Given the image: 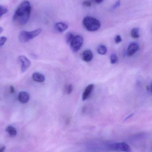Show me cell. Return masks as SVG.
<instances>
[{
	"label": "cell",
	"mask_w": 152,
	"mask_h": 152,
	"mask_svg": "<svg viewBox=\"0 0 152 152\" xmlns=\"http://www.w3.org/2000/svg\"><path fill=\"white\" fill-rule=\"evenodd\" d=\"M31 10L30 3L26 0L23 1L16 9L12 17V20L21 26L25 25L29 20Z\"/></svg>",
	"instance_id": "cell-1"
},
{
	"label": "cell",
	"mask_w": 152,
	"mask_h": 152,
	"mask_svg": "<svg viewBox=\"0 0 152 152\" xmlns=\"http://www.w3.org/2000/svg\"><path fill=\"white\" fill-rule=\"evenodd\" d=\"M85 28L90 32L97 31L101 27V23L98 20L91 16H86L83 20Z\"/></svg>",
	"instance_id": "cell-2"
},
{
	"label": "cell",
	"mask_w": 152,
	"mask_h": 152,
	"mask_svg": "<svg viewBox=\"0 0 152 152\" xmlns=\"http://www.w3.org/2000/svg\"><path fill=\"white\" fill-rule=\"evenodd\" d=\"M41 28H37L33 31H22L19 35V40L21 42L25 43L38 36L41 32Z\"/></svg>",
	"instance_id": "cell-3"
},
{
	"label": "cell",
	"mask_w": 152,
	"mask_h": 152,
	"mask_svg": "<svg viewBox=\"0 0 152 152\" xmlns=\"http://www.w3.org/2000/svg\"><path fill=\"white\" fill-rule=\"evenodd\" d=\"M109 151H112L130 152V146L126 142L115 143L109 145L107 147Z\"/></svg>",
	"instance_id": "cell-4"
},
{
	"label": "cell",
	"mask_w": 152,
	"mask_h": 152,
	"mask_svg": "<svg viewBox=\"0 0 152 152\" xmlns=\"http://www.w3.org/2000/svg\"><path fill=\"white\" fill-rule=\"evenodd\" d=\"M84 43V38L80 35L75 36L70 43V46L71 50L74 52H77L82 47Z\"/></svg>",
	"instance_id": "cell-5"
},
{
	"label": "cell",
	"mask_w": 152,
	"mask_h": 152,
	"mask_svg": "<svg viewBox=\"0 0 152 152\" xmlns=\"http://www.w3.org/2000/svg\"><path fill=\"white\" fill-rule=\"evenodd\" d=\"M18 60L21 65V73H23L26 71L31 65V62L26 56L21 55L18 58Z\"/></svg>",
	"instance_id": "cell-6"
},
{
	"label": "cell",
	"mask_w": 152,
	"mask_h": 152,
	"mask_svg": "<svg viewBox=\"0 0 152 152\" xmlns=\"http://www.w3.org/2000/svg\"><path fill=\"white\" fill-rule=\"evenodd\" d=\"M139 45L136 43H132L129 45L127 50V54L128 56H132L139 50Z\"/></svg>",
	"instance_id": "cell-7"
},
{
	"label": "cell",
	"mask_w": 152,
	"mask_h": 152,
	"mask_svg": "<svg viewBox=\"0 0 152 152\" xmlns=\"http://www.w3.org/2000/svg\"><path fill=\"white\" fill-rule=\"evenodd\" d=\"M68 28V26L66 23L62 22H57L54 26V29L58 33H62L66 31Z\"/></svg>",
	"instance_id": "cell-8"
},
{
	"label": "cell",
	"mask_w": 152,
	"mask_h": 152,
	"mask_svg": "<svg viewBox=\"0 0 152 152\" xmlns=\"http://www.w3.org/2000/svg\"><path fill=\"white\" fill-rule=\"evenodd\" d=\"M29 97L30 96L28 93L25 91H21L19 94L18 98L20 102L22 103L25 104L28 102L29 101Z\"/></svg>",
	"instance_id": "cell-9"
},
{
	"label": "cell",
	"mask_w": 152,
	"mask_h": 152,
	"mask_svg": "<svg viewBox=\"0 0 152 152\" xmlns=\"http://www.w3.org/2000/svg\"><path fill=\"white\" fill-rule=\"evenodd\" d=\"M94 86L93 84H91L87 87L83 93V95H82V100L83 101H85L88 98L93 89Z\"/></svg>",
	"instance_id": "cell-10"
},
{
	"label": "cell",
	"mask_w": 152,
	"mask_h": 152,
	"mask_svg": "<svg viewBox=\"0 0 152 152\" xmlns=\"http://www.w3.org/2000/svg\"><path fill=\"white\" fill-rule=\"evenodd\" d=\"M82 59L85 62H89L93 58V53L90 50H85L82 53Z\"/></svg>",
	"instance_id": "cell-11"
},
{
	"label": "cell",
	"mask_w": 152,
	"mask_h": 152,
	"mask_svg": "<svg viewBox=\"0 0 152 152\" xmlns=\"http://www.w3.org/2000/svg\"><path fill=\"white\" fill-rule=\"evenodd\" d=\"M32 79L34 81L37 82H43L45 80V77L43 75L37 72L33 74Z\"/></svg>",
	"instance_id": "cell-12"
},
{
	"label": "cell",
	"mask_w": 152,
	"mask_h": 152,
	"mask_svg": "<svg viewBox=\"0 0 152 152\" xmlns=\"http://www.w3.org/2000/svg\"><path fill=\"white\" fill-rule=\"evenodd\" d=\"M6 131L9 135L12 137L16 136L17 134V131L15 128L12 126H8L6 129Z\"/></svg>",
	"instance_id": "cell-13"
},
{
	"label": "cell",
	"mask_w": 152,
	"mask_h": 152,
	"mask_svg": "<svg viewBox=\"0 0 152 152\" xmlns=\"http://www.w3.org/2000/svg\"><path fill=\"white\" fill-rule=\"evenodd\" d=\"M97 52L101 55H104L107 52V49L106 46L104 45H100L97 49Z\"/></svg>",
	"instance_id": "cell-14"
},
{
	"label": "cell",
	"mask_w": 152,
	"mask_h": 152,
	"mask_svg": "<svg viewBox=\"0 0 152 152\" xmlns=\"http://www.w3.org/2000/svg\"><path fill=\"white\" fill-rule=\"evenodd\" d=\"M131 36L134 38H138L140 37L139 35V28H133L131 31Z\"/></svg>",
	"instance_id": "cell-15"
},
{
	"label": "cell",
	"mask_w": 152,
	"mask_h": 152,
	"mask_svg": "<svg viewBox=\"0 0 152 152\" xmlns=\"http://www.w3.org/2000/svg\"><path fill=\"white\" fill-rule=\"evenodd\" d=\"M75 35L71 33H67L66 35V41L68 44L70 45L71 41L73 40Z\"/></svg>",
	"instance_id": "cell-16"
},
{
	"label": "cell",
	"mask_w": 152,
	"mask_h": 152,
	"mask_svg": "<svg viewBox=\"0 0 152 152\" xmlns=\"http://www.w3.org/2000/svg\"><path fill=\"white\" fill-rule=\"evenodd\" d=\"M73 86L71 84L67 85L65 87V92L67 94H70L73 91Z\"/></svg>",
	"instance_id": "cell-17"
},
{
	"label": "cell",
	"mask_w": 152,
	"mask_h": 152,
	"mask_svg": "<svg viewBox=\"0 0 152 152\" xmlns=\"http://www.w3.org/2000/svg\"><path fill=\"white\" fill-rule=\"evenodd\" d=\"M118 61L117 56L115 54H112L110 56L111 63L112 64H116Z\"/></svg>",
	"instance_id": "cell-18"
},
{
	"label": "cell",
	"mask_w": 152,
	"mask_h": 152,
	"mask_svg": "<svg viewBox=\"0 0 152 152\" xmlns=\"http://www.w3.org/2000/svg\"><path fill=\"white\" fill-rule=\"evenodd\" d=\"M0 10H1V12H0V17H1L3 15H4L8 12V10L6 7L4 6H2V5H0Z\"/></svg>",
	"instance_id": "cell-19"
},
{
	"label": "cell",
	"mask_w": 152,
	"mask_h": 152,
	"mask_svg": "<svg viewBox=\"0 0 152 152\" xmlns=\"http://www.w3.org/2000/svg\"><path fill=\"white\" fill-rule=\"evenodd\" d=\"M7 41V37H1L0 38V46L1 47Z\"/></svg>",
	"instance_id": "cell-20"
},
{
	"label": "cell",
	"mask_w": 152,
	"mask_h": 152,
	"mask_svg": "<svg viewBox=\"0 0 152 152\" xmlns=\"http://www.w3.org/2000/svg\"><path fill=\"white\" fill-rule=\"evenodd\" d=\"M115 42L116 44H119L122 42V38L120 35H117L115 37Z\"/></svg>",
	"instance_id": "cell-21"
},
{
	"label": "cell",
	"mask_w": 152,
	"mask_h": 152,
	"mask_svg": "<svg viewBox=\"0 0 152 152\" xmlns=\"http://www.w3.org/2000/svg\"><path fill=\"white\" fill-rule=\"evenodd\" d=\"M120 1H117L116 2V3L114 4V5L112 7V10H113L117 9V8H118V7H119L120 6Z\"/></svg>",
	"instance_id": "cell-22"
},
{
	"label": "cell",
	"mask_w": 152,
	"mask_h": 152,
	"mask_svg": "<svg viewBox=\"0 0 152 152\" xmlns=\"http://www.w3.org/2000/svg\"><path fill=\"white\" fill-rule=\"evenodd\" d=\"M83 5L87 7H91V5H92V3L90 1H85L83 2Z\"/></svg>",
	"instance_id": "cell-23"
},
{
	"label": "cell",
	"mask_w": 152,
	"mask_h": 152,
	"mask_svg": "<svg viewBox=\"0 0 152 152\" xmlns=\"http://www.w3.org/2000/svg\"><path fill=\"white\" fill-rule=\"evenodd\" d=\"M10 92L11 94H13L15 92V89H14V87L13 86H10Z\"/></svg>",
	"instance_id": "cell-24"
},
{
	"label": "cell",
	"mask_w": 152,
	"mask_h": 152,
	"mask_svg": "<svg viewBox=\"0 0 152 152\" xmlns=\"http://www.w3.org/2000/svg\"><path fill=\"white\" fill-rule=\"evenodd\" d=\"M5 150V146H3L2 147H1L0 149V152H4Z\"/></svg>",
	"instance_id": "cell-25"
},
{
	"label": "cell",
	"mask_w": 152,
	"mask_h": 152,
	"mask_svg": "<svg viewBox=\"0 0 152 152\" xmlns=\"http://www.w3.org/2000/svg\"><path fill=\"white\" fill-rule=\"evenodd\" d=\"M95 2L97 3H101L103 1V0H94Z\"/></svg>",
	"instance_id": "cell-26"
},
{
	"label": "cell",
	"mask_w": 152,
	"mask_h": 152,
	"mask_svg": "<svg viewBox=\"0 0 152 152\" xmlns=\"http://www.w3.org/2000/svg\"><path fill=\"white\" fill-rule=\"evenodd\" d=\"M3 28L1 27H0V33H1V34L3 32Z\"/></svg>",
	"instance_id": "cell-27"
},
{
	"label": "cell",
	"mask_w": 152,
	"mask_h": 152,
	"mask_svg": "<svg viewBox=\"0 0 152 152\" xmlns=\"http://www.w3.org/2000/svg\"><path fill=\"white\" fill-rule=\"evenodd\" d=\"M151 91H152V87H151Z\"/></svg>",
	"instance_id": "cell-28"
}]
</instances>
